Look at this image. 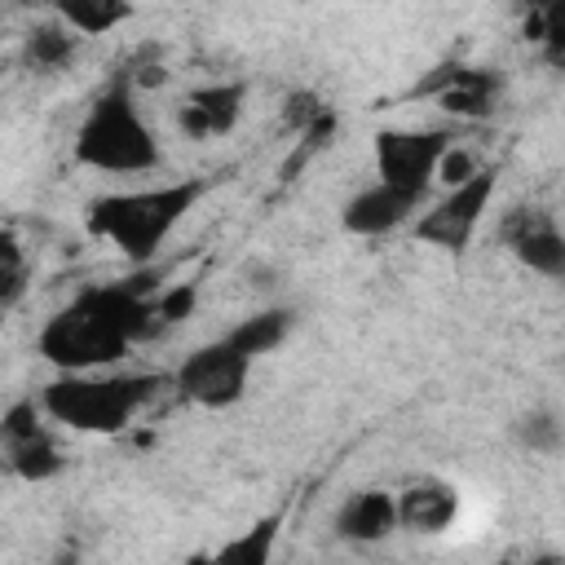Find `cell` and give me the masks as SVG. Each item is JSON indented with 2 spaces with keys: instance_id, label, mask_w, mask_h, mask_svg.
Instances as JSON below:
<instances>
[{
  "instance_id": "44dd1931",
  "label": "cell",
  "mask_w": 565,
  "mask_h": 565,
  "mask_svg": "<svg viewBox=\"0 0 565 565\" xmlns=\"http://www.w3.org/2000/svg\"><path fill=\"white\" fill-rule=\"evenodd\" d=\"M534 40L543 49V57L565 71V4H547L539 18H534Z\"/></svg>"
},
{
  "instance_id": "9a60e30c",
  "label": "cell",
  "mask_w": 565,
  "mask_h": 565,
  "mask_svg": "<svg viewBox=\"0 0 565 565\" xmlns=\"http://www.w3.org/2000/svg\"><path fill=\"white\" fill-rule=\"evenodd\" d=\"M278 530H282V512H265L260 521H252L247 530L225 539L216 552H199L185 565H274Z\"/></svg>"
},
{
  "instance_id": "7c38bea8",
  "label": "cell",
  "mask_w": 565,
  "mask_h": 565,
  "mask_svg": "<svg viewBox=\"0 0 565 565\" xmlns=\"http://www.w3.org/2000/svg\"><path fill=\"white\" fill-rule=\"evenodd\" d=\"M415 207H419L415 194H402V190H393L384 181H371V185H362L358 194L344 199L340 225L353 238H380V234H393L397 225H406L415 216Z\"/></svg>"
},
{
  "instance_id": "5b68a950",
  "label": "cell",
  "mask_w": 565,
  "mask_h": 565,
  "mask_svg": "<svg viewBox=\"0 0 565 565\" xmlns=\"http://www.w3.org/2000/svg\"><path fill=\"white\" fill-rule=\"evenodd\" d=\"M450 128H380L375 132V181L415 194L424 203L441 159L450 154Z\"/></svg>"
},
{
  "instance_id": "cb8c5ba5",
  "label": "cell",
  "mask_w": 565,
  "mask_h": 565,
  "mask_svg": "<svg viewBox=\"0 0 565 565\" xmlns=\"http://www.w3.org/2000/svg\"><path fill=\"white\" fill-rule=\"evenodd\" d=\"M530 565H565V556H552V552H543V556H534Z\"/></svg>"
},
{
  "instance_id": "5bb4252c",
  "label": "cell",
  "mask_w": 565,
  "mask_h": 565,
  "mask_svg": "<svg viewBox=\"0 0 565 565\" xmlns=\"http://www.w3.org/2000/svg\"><path fill=\"white\" fill-rule=\"evenodd\" d=\"M428 93L441 102L446 115L486 119L494 115V102H499V75L486 66H450L437 84H428Z\"/></svg>"
},
{
  "instance_id": "277c9868",
  "label": "cell",
  "mask_w": 565,
  "mask_h": 565,
  "mask_svg": "<svg viewBox=\"0 0 565 565\" xmlns=\"http://www.w3.org/2000/svg\"><path fill=\"white\" fill-rule=\"evenodd\" d=\"M172 384L163 375H102V371H88V375H57L40 388V406L53 424H66L75 433H124L141 406L154 402V393Z\"/></svg>"
},
{
  "instance_id": "7402d4cb",
  "label": "cell",
  "mask_w": 565,
  "mask_h": 565,
  "mask_svg": "<svg viewBox=\"0 0 565 565\" xmlns=\"http://www.w3.org/2000/svg\"><path fill=\"white\" fill-rule=\"evenodd\" d=\"M194 305H199V287H194V282H177V287L159 291V322H163V327L185 322V318L194 313Z\"/></svg>"
},
{
  "instance_id": "ffe728a7",
  "label": "cell",
  "mask_w": 565,
  "mask_h": 565,
  "mask_svg": "<svg viewBox=\"0 0 565 565\" xmlns=\"http://www.w3.org/2000/svg\"><path fill=\"white\" fill-rule=\"evenodd\" d=\"M26 282H31V260L22 256L13 230H4V234H0V309H4V313H13V309L22 305Z\"/></svg>"
},
{
  "instance_id": "ac0fdd59",
  "label": "cell",
  "mask_w": 565,
  "mask_h": 565,
  "mask_svg": "<svg viewBox=\"0 0 565 565\" xmlns=\"http://www.w3.org/2000/svg\"><path fill=\"white\" fill-rule=\"evenodd\" d=\"M508 433H512L516 450H525V455H539V459L561 455L565 450V411H556L547 402L543 406H530V411H521L508 424Z\"/></svg>"
},
{
  "instance_id": "ba28073f",
  "label": "cell",
  "mask_w": 565,
  "mask_h": 565,
  "mask_svg": "<svg viewBox=\"0 0 565 565\" xmlns=\"http://www.w3.org/2000/svg\"><path fill=\"white\" fill-rule=\"evenodd\" d=\"M499 243L521 269L547 282H565V230L547 207H534V203L508 207L499 221Z\"/></svg>"
},
{
  "instance_id": "9c48e42d",
  "label": "cell",
  "mask_w": 565,
  "mask_h": 565,
  "mask_svg": "<svg viewBox=\"0 0 565 565\" xmlns=\"http://www.w3.org/2000/svg\"><path fill=\"white\" fill-rule=\"evenodd\" d=\"M40 415H44V406L35 397H18L0 419L4 459H9L13 477H22V481H49L66 468V459H62L53 433L40 424Z\"/></svg>"
},
{
  "instance_id": "d6986e66",
  "label": "cell",
  "mask_w": 565,
  "mask_h": 565,
  "mask_svg": "<svg viewBox=\"0 0 565 565\" xmlns=\"http://www.w3.org/2000/svg\"><path fill=\"white\" fill-rule=\"evenodd\" d=\"M53 18H62L75 35H110L132 18V4L124 0H57Z\"/></svg>"
},
{
  "instance_id": "8fae6325",
  "label": "cell",
  "mask_w": 565,
  "mask_h": 565,
  "mask_svg": "<svg viewBox=\"0 0 565 565\" xmlns=\"http://www.w3.org/2000/svg\"><path fill=\"white\" fill-rule=\"evenodd\" d=\"M459 512H463V499L446 477H415L411 486L397 490V521L406 534L437 539L459 521Z\"/></svg>"
},
{
  "instance_id": "3957f363",
  "label": "cell",
  "mask_w": 565,
  "mask_h": 565,
  "mask_svg": "<svg viewBox=\"0 0 565 565\" xmlns=\"http://www.w3.org/2000/svg\"><path fill=\"white\" fill-rule=\"evenodd\" d=\"M75 163L106 172V177H137V172H154L163 163L159 137L146 124L128 79H115L84 110V119L75 128Z\"/></svg>"
},
{
  "instance_id": "6da1fadb",
  "label": "cell",
  "mask_w": 565,
  "mask_h": 565,
  "mask_svg": "<svg viewBox=\"0 0 565 565\" xmlns=\"http://www.w3.org/2000/svg\"><path fill=\"white\" fill-rule=\"evenodd\" d=\"M159 269H141L132 278L93 282L71 305H62L35 335V353L57 366V375L106 371L128 358L137 340H150L159 322Z\"/></svg>"
},
{
  "instance_id": "52a82bcc",
  "label": "cell",
  "mask_w": 565,
  "mask_h": 565,
  "mask_svg": "<svg viewBox=\"0 0 565 565\" xmlns=\"http://www.w3.org/2000/svg\"><path fill=\"white\" fill-rule=\"evenodd\" d=\"M247 371H252V358L238 353V349L221 335V340H212V344L190 349V353L177 362V371H172L168 380H172V388H177L185 402H194V406H203V411H225V406H234V402L247 393Z\"/></svg>"
},
{
  "instance_id": "30bf717a",
  "label": "cell",
  "mask_w": 565,
  "mask_h": 565,
  "mask_svg": "<svg viewBox=\"0 0 565 565\" xmlns=\"http://www.w3.org/2000/svg\"><path fill=\"white\" fill-rule=\"evenodd\" d=\"M243 106H247V84L243 79H212V84H199L181 97L177 128L190 141H212V137H225V132L238 128Z\"/></svg>"
},
{
  "instance_id": "e0dca14e",
  "label": "cell",
  "mask_w": 565,
  "mask_h": 565,
  "mask_svg": "<svg viewBox=\"0 0 565 565\" xmlns=\"http://www.w3.org/2000/svg\"><path fill=\"white\" fill-rule=\"evenodd\" d=\"M291 322H296V313H291L287 305H269V309H256V313L238 318V322L225 331V340H230L238 353H247V358L256 362L260 353L278 349V344L291 335Z\"/></svg>"
},
{
  "instance_id": "7a4b0ae2",
  "label": "cell",
  "mask_w": 565,
  "mask_h": 565,
  "mask_svg": "<svg viewBox=\"0 0 565 565\" xmlns=\"http://www.w3.org/2000/svg\"><path fill=\"white\" fill-rule=\"evenodd\" d=\"M203 190H207L203 177H181V181L141 185V190H110L88 199L84 225L93 238L115 243L132 265H150L154 252L168 243V234L203 199Z\"/></svg>"
},
{
  "instance_id": "8992f818",
  "label": "cell",
  "mask_w": 565,
  "mask_h": 565,
  "mask_svg": "<svg viewBox=\"0 0 565 565\" xmlns=\"http://www.w3.org/2000/svg\"><path fill=\"white\" fill-rule=\"evenodd\" d=\"M494 185H499V172L494 168H477L468 181L450 185L428 212H419L415 238L428 243V247H441L450 256L468 252V243L477 238V230L486 221V207L494 199Z\"/></svg>"
},
{
  "instance_id": "2e32d148",
  "label": "cell",
  "mask_w": 565,
  "mask_h": 565,
  "mask_svg": "<svg viewBox=\"0 0 565 565\" xmlns=\"http://www.w3.org/2000/svg\"><path fill=\"white\" fill-rule=\"evenodd\" d=\"M79 40L62 18H49V22H35L26 35H22V66L35 71V75H57L75 62L79 53Z\"/></svg>"
},
{
  "instance_id": "4fadbf2b",
  "label": "cell",
  "mask_w": 565,
  "mask_h": 565,
  "mask_svg": "<svg viewBox=\"0 0 565 565\" xmlns=\"http://www.w3.org/2000/svg\"><path fill=\"white\" fill-rule=\"evenodd\" d=\"M397 530H402V521H397V494H388L380 486L353 490L335 508V539H344V543L371 547V543H384Z\"/></svg>"
},
{
  "instance_id": "603a6c76",
  "label": "cell",
  "mask_w": 565,
  "mask_h": 565,
  "mask_svg": "<svg viewBox=\"0 0 565 565\" xmlns=\"http://www.w3.org/2000/svg\"><path fill=\"white\" fill-rule=\"evenodd\" d=\"M472 172H477V163H472L463 150H455V146H450V154L441 159V172H437V177H446L450 185H459V181H468Z\"/></svg>"
}]
</instances>
